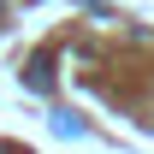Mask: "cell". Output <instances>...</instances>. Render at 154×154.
I'll use <instances>...</instances> for the list:
<instances>
[{
	"mask_svg": "<svg viewBox=\"0 0 154 154\" xmlns=\"http://www.w3.org/2000/svg\"><path fill=\"white\" fill-rule=\"evenodd\" d=\"M24 83H30L36 95H48V89H54V59L36 54V59H30V71H24Z\"/></svg>",
	"mask_w": 154,
	"mask_h": 154,
	"instance_id": "6da1fadb",
	"label": "cell"
}]
</instances>
